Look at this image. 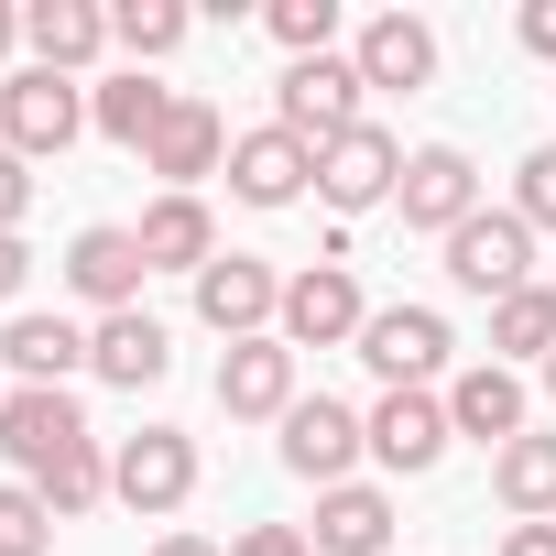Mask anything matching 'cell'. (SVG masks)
Listing matches in <instances>:
<instances>
[{"label": "cell", "mask_w": 556, "mask_h": 556, "mask_svg": "<svg viewBox=\"0 0 556 556\" xmlns=\"http://www.w3.org/2000/svg\"><path fill=\"white\" fill-rule=\"evenodd\" d=\"M186 491H197V437L186 426H142V437L110 447V502H131L142 523L186 513Z\"/></svg>", "instance_id": "cell-4"}, {"label": "cell", "mask_w": 556, "mask_h": 556, "mask_svg": "<svg viewBox=\"0 0 556 556\" xmlns=\"http://www.w3.org/2000/svg\"><path fill=\"white\" fill-rule=\"evenodd\" d=\"M273 131H295L306 153L350 142V131H361V66H350V55H306V66H285V77H273Z\"/></svg>", "instance_id": "cell-3"}, {"label": "cell", "mask_w": 556, "mask_h": 556, "mask_svg": "<svg viewBox=\"0 0 556 556\" xmlns=\"http://www.w3.org/2000/svg\"><path fill=\"white\" fill-rule=\"evenodd\" d=\"M229 556H317V545H306V523H251V534H229Z\"/></svg>", "instance_id": "cell-32"}, {"label": "cell", "mask_w": 556, "mask_h": 556, "mask_svg": "<svg viewBox=\"0 0 556 556\" xmlns=\"http://www.w3.org/2000/svg\"><path fill=\"white\" fill-rule=\"evenodd\" d=\"M404 229H426V240H447L458 218H480V164L458 153V142H426V153H404Z\"/></svg>", "instance_id": "cell-10"}, {"label": "cell", "mask_w": 556, "mask_h": 556, "mask_svg": "<svg viewBox=\"0 0 556 556\" xmlns=\"http://www.w3.org/2000/svg\"><path fill=\"white\" fill-rule=\"evenodd\" d=\"M545 404H556V361H545Z\"/></svg>", "instance_id": "cell-39"}, {"label": "cell", "mask_w": 556, "mask_h": 556, "mask_svg": "<svg viewBox=\"0 0 556 556\" xmlns=\"http://www.w3.org/2000/svg\"><path fill=\"white\" fill-rule=\"evenodd\" d=\"M491 491H502V513L513 523H556V437H513L502 458H491Z\"/></svg>", "instance_id": "cell-25"}, {"label": "cell", "mask_w": 556, "mask_h": 556, "mask_svg": "<svg viewBox=\"0 0 556 556\" xmlns=\"http://www.w3.org/2000/svg\"><path fill=\"white\" fill-rule=\"evenodd\" d=\"M0 556H55V513L34 480H0Z\"/></svg>", "instance_id": "cell-30"}, {"label": "cell", "mask_w": 556, "mask_h": 556, "mask_svg": "<svg viewBox=\"0 0 556 556\" xmlns=\"http://www.w3.org/2000/svg\"><path fill=\"white\" fill-rule=\"evenodd\" d=\"M350 66H361V88H404V99H415V88L437 77V34H426L415 12H371L361 45H350Z\"/></svg>", "instance_id": "cell-19"}, {"label": "cell", "mask_w": 556, "mask_h": 556, "mask_svg": "<svg viewBox=\"0 0 556 556\" xmlns=\"http://www.w3.org/2000/svg\"><path fill=\"white\" fill-rule=\"evenodd\" d=\"M77 447H99V437H88V415H77V393H12V404H0V458H12L23 480L66 469Z\"/></svg>", "instance_id": "cell-8"}, {"label": "cell", "mask_w": 556, "mask_h": 556, "mask_svg": "<svg viewBox=\"0 0 556 556\" xmlns=\"http://www.w3.org/2000/svg\"><path fill=\"white\" fill-rule=\"evenodd\" d=\"M77 131H88V88H77V77H55V66H23V77H0V153H23V164H55Z\"/></svg>", "instance_id": "cell-2"}, {"label": "cell", "mask_w": 556, "mask_h": 556, "mask_svg": "<svg viewBox=\"0 0 556 556\" xmlns=\"http://www.w3.org/2000/svg\"><path fill=\"white\" fill-rule=\"evenodd\" d=\"M110 45H121L131 66H153V55L186 45V12H175V0H121V12H110Z\"/></svg>", "instance_id": "cell-27"}, {"label": "cell", "mask_w": 556, "mask_h": 556, "mask_svg": "<svg viewBox=\"0 0 556 556\" xmlns=\"http://www.w3.org/2000/svg\"><path fill=\"white\" fill-rule=\"evenodd\" d=\"M23 45V12H12V0H0V55H12Z\"/></svg>", "instance_id": "cell-38"}, {"label": "cell", "mask_w": 556, "mask_h": 556, "mask_svg": "<svg viewBox=\"0 0 556 556\" xmlns=\"http://www.w3.org/2000/svg\"><path fill=\"white\" fill-rule=\"evenodd\" d=\"M361 426H371V458H382L393 480H426V469L447 458V437H458V426H447V393H382Z\"/></svg>", "instance_id": "cell-13"}, {"label": "cell", "mask_w": 556, "mask_h": 556, "mask_svg": "<svg viewBox=\"0 0 556 556\" xmlns=\"http://www.w3.org/2000/svg\"><path fill=\"white\" fill-rule=\"evenodd\" d=\"M23 207H34V164L0 153V229H23Z\"/></svg>", "instance_id": "cell-34"}, {"label": "cell", "mask_w": 556, "mask_h": 556, "mask_svg": "<svg viewBox=\"0 0 556 556\" xmlns=\"http://www.w3.org/2000/svg\"><path fill=\"white\" fill-rule=\"evenodd\" d=\"M88 371H99V382H121V393H153V382L175 371V339H164V317H142V306L99 317V328H88Z\"/></svg>", "instance_id": "cell-18"}, {"label": "cell", "mask_w": 556, "mask_h": 556, "mask_svg": "<svg viewBox=\"0 0 556 556\" xmlns=\"http://www.w3.org/2000/svg\"><path fill=\"white\" fill-rule=\"evenodd\" d=\"M447 426L458 437H480L491 458L523 437V371H502V361H469L458 382H447Z\"/></svg>", "instance_id": "cell-20"}, {"label": "cell", "mask_w": 556, "mask_h": 556, "mask_svg": "<svg viewBox=\"0 0 556 556\" xmlns=\"http://www.w3.org/2000/svg\"><path fill=\"white\" fill-rule=\"evenodd\" d=\"M437 251H447V285H458V295H480V306H502V295H523V285H534V229H523L513 207L458 218Z\"/></svg>", "instance_id": "cell-1"}, {"label": "cell", "mask_w": 556, "mask_h": 556, "mask_svg": "<svg viewBox=\"0 0 556 556\" xmlns=\"http://www.w3.org/2000/svg\"><path fill=\"white\" fill-rule=\"evenodd\" d=\"M306 186H317V153H306L295 131H273V121H262V131L229 142V197H240V207H295Z\"/></svg>", "instance_id": "cell-14"}, {"label": "cell", "mask_w": 556, "mask_h": 556, "mask_svg": "<svg viewBox=\"0 0 556 556\" xmlns=\"http://www.w3.org/2000/svg\"><path fill=\"white\" fill-rule=\"evenodd\" d=\"M491 361H502V371H513V361H534V371L556 361V285H523V295L491 306Z\"/></svg>", "instance_id": "cell-26"}, {"label": "cell", "mask_w": 556, "mask_h": 556, "mask_svg": "<svg viewBox=\"0 0 556 556\" xmlns=\"http://www.w3.org/2000/svg\"><path fill=\"white\" fill-rule=\"evenodd\" d=\"M447 350H458V339H447L437 306H371V328H361V361H371L393 393H426V382L447 371Z\"/></svg>", "instance_id": "cell-7"}, {"label": "cell", "mask_w": 556, "mask_h": 556, "mask_svg": "<svg viewBox=\"0 0 556 556\" xmlns=\"http://www.w3.org/2000/svg\"><path fill=\"white\" fill-rule=\"evenodd\" d=\"M361 328H371V306H361V285H350L339 251L306 262L295 285H285V317H273V339H285V350H339V339H361Z\"/></svg>", "instance_id": "cell-5"}, {"label": "cell", "mask_w": 556, "mask_h": 556, "mask_svg": "<svg viewBox=\"0 0 556 556\" xmlns=\"http://www.w3.org/2000/svg\"><path fill=\"white\" fill-rule=\"evenodd\" d=\"M306 545H317V556H382V545H393V491H371V480H339V491H317V523H306Z\"/></svg>", "instance_id": "cell-22"}, {"label": "cell", "mask_w": 556, "mask_h": 556, "mask_svg": "<svg viewBox=\"0 0 556 556\" xmlns=\"http://www.w3.org/2000/svg\"><path fill=\"white\" fill-rule=\"evenodd\" d=\"M175 99H186V88H153V66H121L110 88H88V121H99L121 153H153V131L175 121Z\"/></svg>", "instance_id": "cell-23"}, {"label": "cell", "mask_w": 556, "mask_h": 556, "mask_svg": "<svg viewBox=\"0 0 556 556\" xmlns=\"http://www.w3.org/2000/svg\"><path fill=\"white\" fill-rule=\"evenodd\" d=\"M153 556H229V545H207V534H164Z\"/></svg>", "instance_id": "cell-37"}, {"label": "cell", "mask_w": 556, "mask_h": 556, "mask_svg": "<svg viewBox=\"0 0 556 556\" xmlns=\"http://www.w3.org/2000/svg\"><path fill=\"white\" fill-rule=\"evenodd\" d=\"M23 285H34V251H23V229H0V306L23 317Z\"/></svg>", "instance_id": "cell-33"}, {"label": "cell", "mask_w": 556, "mask_h": 556, "mask_svg": "<svg viewBox=\"0 0 556 556\" xmlns=\"http://www.w3.org/2000/svg\"><path fill=\"white\" fill-rule=\"evenodd\" d=\"M306 393H295V350L285 339H240L229 361H218V415L229 426H285Z\"/></svg>", "instance_id": "cell-11"}, {"label": "cell", "mask_w": 556, "mask_h": 556, "mask_svg": "<svg viewBox=\"0 0 556 556\" xmlns=\"http://www.w3.org/2000/svg\"><path fill=\"white\" fill-rule=\"evenodd\" d=\"M142 273H153V262H142V240H131V229H110V218L66 240V285H77V295H88L99 317H121V306H142Z\"/></svg>", "instance_id": "cell-15"}, {"label": "cell", "mask_w": 556, "mask_h": 556, "mask_svg": "<svg viewBox=\"0 0 556 556\" xmlns=\"http://www.w3.org/2000/svg\"><path fill=\"white\" fill-rule=\"evenodd\" d=\"M262 23H273V45H285L295 66L306 55H339V0H273Z\"/></svg>", "instance_id": "cell-28"}, {"label": "cell", "mask_w": 556, "mask_h": 556, "mask_svg": "<svg viewBox=\"0 0 556 556\" xmlns=\"http://www.w3.org/2000/svg\"><path fill=\"white\" fill-rule=\"evenodd\" d=\"M0 371H12L23 393H66L88 371V328L77 317H12L0 328Z\"/></svg>", "instance_id": "cell-16"}, {"label": "cell", "mask_w": 556, "mask_h": 556, "mask_svg": "<svg viewBox=\"0 0 556 556\" xmlns=\"http://www.w3.org/2000/svg\"><path fill=\"white\" fill-rule=\"evenodd\" d=\"M317 197H328L339 218H361V207L404 197V142H393L382 121H361L350 142H328V153H317Z\"/></svg>", "instance_id": "cell-9"}, {"label": "cell", "mask_w": 556, "mask_h": 556, "mask_svg": "<svg viewBox=\"0 0 556 556\" xmlns=\"http://www.w3.org/2000/svg\"><path fill=\"white\" fill-rule=\"evenodd\" d=\"M502 556H556V523H513V534H502Z\"/></svg>", "instance_id": "cell-36"}, {"label": "cell", "mask_w": 556, "mask_h": 556, "mask_svg": "<svg viewBox=\"0 0 556 556\" xmlns=\"http://www.w3.org/2000/svg\"><path fill=\"white\" fill-rule=\"evenodd\" d=\"M361 447H371V426H361L339 393H306V404L285 415V469H295V480H317V491H339Z\"/></svg>", "instance_id": "cell-12"}, {"label": "cell", "mask_w": 556, "mask_h": 556, "mask_svg": "<svg viewBox=\"0 0 556 556\" xmlns=\"http://www.w3.org/2000/svg\"><path fill=\"white\" fill-rule=\"evenodd\" d=\"M513 34H523L534 55H556V0H523V23H513Z\"/></svg>", "instance_id": "cell-35"}, {"label": "cell", "mask_w": 556, "mask_h": 556, "mask_svg": "<svg viewBox=\"0 0 556 556\" xmlns=\"http://www.w3.org/2000/svg\"><path fill=\"white\" fill-rule=\"evenodd\" d=\"M34 491H45V513H55V523H77V513H99V502H110V458H99V447H77V458H66V469H45Z\"/></svg>", "instance_id": "cell-29"}, {"label": "cell", "mask_w": 556, "mask_h": 556, "mask_svg": "<svg viewBox=\"0 0 556 556\" xmlns=\"http://www.w3.org/2000/svg\"><path fill=\"white\" fill-rule=\"evenodd\" d=\"M131 240H142L153 273H207V262H218V218H207V197H153V207L131 218Z\"/></svg>", "instance_id": "cell-21"}, {"label": "cell", "mask_w": 556, "mask_h": 556, "mask_svg": "<svg viewBox=\"0 0 556 556\" xmlns=\"http://www.w3.org/2000/svg\"><path fill=\"white\" fill-rule=\"evenodd\" d=\"M197 317L240 350V339H273V317H285V285H273V262H251V251H218L207 273H197Z\"/></svg>", "instance_id": "cell-6"}, {"label": "cell", "mask_w": 556, "mask_h": 556, "mask_svg": "<svg viewBox=\"0 0 556 556\" xmlns=\"http://www.w3.org/2000/svg\"><path fill=\"white\" fill-rule=\"evenodd\" d=\"M218 164H229V121L207 99H175V121L153 131L142 175H164V197H197V175H218Z\"/></svg>", "instance_id": "cell-17"}, {"label": "cell", "mask_w": 556, "mask_h": 556, "mask_svg": "<svg viewBox=\"0 0 556 556\" xmlns=\"http://www.w3.org/2000/svg\"><path fill=\"white\" fill-rule=\"evenodd\" d=\"M23 45H34V66L77 77V66L110 45V12H99V0H34V12H23Z\"/></svg>", "instance_id": "cell-24"}, {"label": "cell", "mask_w": 556, "mask_h": 556, "mask_svg": "<svg viewBox=\"0 0 556 556\" xmlns=\"http://www.w3.org/2000/svg\"><path fill=\"white\" fill-rule=\"evenodd\" d=\"M0 404H12V393H0Z\"/></svg>", "instance_id": "cell-40"}, {"label": "cell", "mask_w": 556, "mask_h": 556, "mask_svg": "<svg viewBox=\"0 0 556 556\" xmlns=\"http://www.w3.org/2000/svg\"><path fill=\"white\" fill-rule=\"evenodd\" d=\"M513 218H523V229H556V142H534V153L513 164Z\"/></svg>", "instance_id": "cell-31"}]
</instances>
